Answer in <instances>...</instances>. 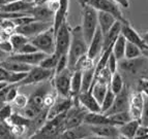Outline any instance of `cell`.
I'll return each mask as SVG.
<instances>
[{"label": "cell", "instance_id": "484cf974", "mask_svg": "<svg viewBox=\"0 0 148 139\" xmlns=\"http://www.w3.org/2000/svg\"><path fill=\"white\" fill-rule=\"evenodd\" d=\"M121 27H122V23L120 21H117L113 27L104 35V49L103 51L113 45L117 37L121 34Z\"/></svg>", "mask_w": 148, "mask_h": 139}, {"label": "cell", "instance_id": "d6986e66", "mask_svg": "<svg viewBox=\"0 0 148 139\" xmlns=\"http://www.w3.org/2000/svg\"><path fill=\"white\" fill-rule=\"evenodd\" d=\"M30 15L38 21H44V22H53L54 23L55 12L48 7L46 2L40 3V4L34 5L30 9Z\"/></svg>", "mask_w": 148, "mask_h": 139}, {"label": "cell", "instance_id": "ab89813d", "mask_svg": "<svg viewBox=\"0 0 148 139\" xmlns=\"http://www.w3.org/2000/svg\"><path fill=\"white\" fill-rule=\"evenodd\" d=\"M14 107L10 103H6L2 108H0V121L1 122H8V119L14 113Z\"/></svg>", "mask_w": 148, "mask_h": 139}, {"label": "cell", "instance_id": "8fae6325", "mask_svg": "<svg viewBox=\"0 0 148 139\" xmlns=\"http://www.w3.org/2000/svg\"><path fill=\"white\" fill-rule=\"evenodd\" d=\"M90 130L93 133L94 137H101V138H122L121 137L119 128L116 125L106 124V125H89Z\"/></svg>", "mask_w": 148, "mask_h": 139}, {"label": "cell", "instance_id": "4fadbf2b", "mask_svg": "<svg viewBox=\"0 0 148 139\" xmlns=\"http://www.w3.org/2000/svg\"><path fill=\"white\" fill-rule=\"evenodd\" d=\"M144 93L142 91H136L131 94L130 101V113L133 120H140L144 106Z\"/></svg>", "mask_w": 148, "mask_h": 139}, {"label": "cell", "instance_id": "4316f807", "mask_svg": "<svg viewBox=\"0 0 148 139\" xmlns=\"http://www.w3.org/2000/svg\"><path fill=\"white\" fill-rule=\"evenodd\" d=\"M127 40L122 34H120L113 44V54L117 58L118 61L125 58V46Z\"/></svg>", "mask_w": 148, "mask_h": 139}, {"label": "cell", "instance_id": "f35d334b", "mask_svg": "<svg viewBox=\"0 0 148 139\" xmlns=\"http://www.w3.org/2000/svg\"><path fill=\"white\" fill-rule=\"evenodd\" d=\"M0 138H3V139L16 138L15 135L12 134L10 125L8 122H1L0 121Z\"/></svg>", "mask_w": 148, "mask_h": 139}, {"label": "cell", "instance_id": "74e56055", "mask_svg": "<svg viewBox=\"0 0 148 139\" xmlns=\"http://www.w3.org/2000/svg\"><path fill=\"white\" fill-rule=\"evenodd\" d=\"M111 117L112 121L115 123L116 126H121L122 124H125V123L130 122L132 119V115L130 113V111H122V112H117V113H114V115H109Z\"/></svg>", "mask_w": 148, "mask_h": 139}, {"label": "cell", "instance_id": "db71d44e", "mask_svg": "<svg viewBox=\"0 0 148 139\" xmlns=\"http://www.w3.org/2000/svg\"><path fill=\"white\" fill-rule=\"evenodd\" d=\"M143 56L146 57V58L148 59V49H144V51H143Z\"/></svg>", "mask_w": 148, "mask_h": 139}, {"label": "cell", "instance_id": "d6a6232c", "mask_svg": "<svg viewBox=\"0 0 148 139\" xmlns=\"http://www.w3.org/2000/svg\"><path fill=\"white\" fill-rule=\"evenodd\" d=\"M59 58L60 56L58 54H56V53H54L52 55H47L44 58V60L40 63V66H42L44 68L55 70L57 64H58V61H59Z\"/></svg>", "mask_w": 148, "mask_h": 139}, {"label": "cell", "instance_id": "9f6ffc18", "mask_svg": "<svg viewBox=\"0 0 148 139\" xmlns=\"http://www.w3.org/2000/svg\"><path fill=\"white\" fill-rule=\"evenodd\" d=\"M1 4H4V0H0V5Z\"/></svg>", "mask_w": 148, "mask_h": 139}, {"label": "cell", "instance_id": "f6af8a7d", "mask_svg": "<svg viewBox=\"0 0 148 139\" xmlns=\"http://www.w3.org/2000/svg\"><path fill=\"white\" fill-rule=\"evenodd\" d=\"M136 138H147L148 139V127L144 125H140L137 131Z\"/></svg>", "mask_w": 148, "mask_h": 139}, {"label": "cell", "instance_id": "f1b7e54d", "mask_svg": "<svg viewBox=\"0 0 148 139\" xmlns=\"http://www.w3.org/2000/svg\"><path fill=\"white\" fill-rule=\"evenodd\" d=\"M95 68V60L92 59L91 57L89 56L88 53L81 57V58L77 61L76 65H75L74 70H89V69Z\"/></svg>", "mask_w": 148, "mask_h": 139}, {"label": "cell", "instance_id": "ffe728a7", "mask_svg": "<svg viewBox=\"0 0 148 139\" xmlns=\"http://www.w3.org/2000/svg\"><path fill=\"white\" fill-rule=\"evenodd\" d=\"M47 54H45L42 52H35V53H29V54H21V53H14L10 56V58L15 59L18 61L26 63L30 66H36L40 65V62L44 60Z\"/></svg>", "mask_w": 148, "mask_h": 139}, {"label": "cell", "instance_id": "ee69618b", "mask_svg": "<svg viewBox=\"0 0 148 139\" xmlns=\"http://www.w3.org/2000/svg\"><path fill=\"white\" fill-rule=\"evenodd\" d=\"M35 52H38L37 47L31 41H28L18 53H21V54H29V53H35Z\"/></svg>", "mask_w": 148, "mask_h": 139}, {"label": "cell", "instance_id": "bcb514c9", "mask_svg": "<svg viewBox=\"0 0 148 139\" xmlns=\"http://www.w3.org/2000/svg\"><path fill=\"white\" fill-rule=\"evenodd\" d=\"M0 47L4 52H6V53H8V54H10V55L14 53V47H12V42H10V40H3V41H0Z\"/></svg>", "mask_w": 148, "mask_h": 139}, {"label": "cell", "instance_id": "e575fe53", "mask_svg": "<svg viewBox=\"0 0 148 139\" xmlns=\"http://www.w3.org/2000/svg\"><path fill=\"white\" fill-rule=\"evenodd\" d=\"M124 81L123 78L121 76V74L119 73L118 71L115 72L113 74V77H112V81L110 83V89L113 91L115 94H118L122 91V89L124 88Z\"/></svg>", "mask_w": 148, "mask_h": 139}, {"label": "cell", "instance_id": "11a10c76", "mask_svg": "<svg viewBox=\"0 0 148 139\" xmlns=\"http://www.w3.org/2000/svg\"><path fill=\"white\" fill-rule=\"evenodd\" d=\"M14 1H19V0H4V3H10V2H14Z\"/></svg>", "mask_w": 148, "mask_h": 139}, {"label": "cell", "instance_id": "8d00e7d4", "mask_svg": "<svg viewBox=\"0 0 148 139\" xmlns=\"http://www.w3.org/2000/svg\"><path fill=\"white\" fill-rule=\"evenodd\" d=\"M28 103H29V97L27 95H25V94H22V93H18V95L16 96L14 101L10 104L12 105L14 110H21L26 107Z\"/></svg>", "mask_w": 148, "mask_h": 139}, {"label": "cell", "instance_id": "30bf717a", "mask_svg": "<svg viewBox=\"0 0 148 139\" xmlns=\"http://www.w3.org/2000/svg\"><path fill=\"white\" fill-rule=\"evenodd\" d=\"M131 94L128 92V89L126 85H124V88L122 89L120 93L116 94V98L114 101L113 106L111 109L106 112L107 115H111L117 112H122V111H128L130 110V101H131Z\"/></svg>", "mask_w": 148, "mask_h": 139}, {"label": "cell", "instance_id": "9a60e30c", "mask_svg": "<svg viewBox=\"0 0 148 139\" xmlns=\"http://www.w3.org/2000/svg\"><path fill=\"white\" fill-rule=\"evenodd\" d=\"M88 137H94L93 133L90 130L89 125L82 124L78 127L66 129L59 136V138L64 139H79V138H88Z\"/></svg>", "mask_w": 148, "mask_h": 139}, {"label": "cell", "instance_id": "7bdbcfd3", "mask_svg": "<svg viewBox=\"0 0 148 139\" xmlns=\"http://www.w3.org/2000/svg\"><path fill=\"white\" fill-rule=\"evenodd\" d=\"M107 66H108V68L110 69V71H111L113 74L115 73V72H117V68H118V60H117V58L115 57V55L113 54V52H112L110 57H109Z\"/></svg>", "mask_w": 148, "mask_h": 139}, {"label": "cell", "instance_id": "7c38bea8", "mask_svg": "<svg viewBox=\"0 0 148 139\" xmlns=\"http://www.w3.org/2000/svg\"><path fill=\"white\" fill-rule=\"evenodd\" d=\"M147 60L148 59L144 56L139 57V58L136 59L124 58L122 60H120V61H118V68L125 71V72H130L132 74H138V72L142 71Z\"/></svg>", "mask_w": 148, "mask_h": 139}, {"label": "cell", "instance_id": "6da1fadb", "mask_svg": "<svg viewBox=\"0 0 148 139\" xmlns=\"http://www.w3.org/2000/svg\"><path fill=\"white\" fill-rule=\"evenodd\" d=\"M89 43L87 42L84 34L82 26H76L72 29V41L69 45V68L74 70L75 65L77 61L81 58L83 55L88 53Z\"/></svg>", "mask_w": 148, "mask_h": 139}, {"label": "cell", "instance_id": "d4e9b609", "mask_svg": "<svg viewBox=\"0 0 148 139\" xmlns=\"http://www.w3.org/2000/svg\"><path fill=\"white\" fill-rule=\"evenodd\" d=\"M117 21V18L110 12H99V27L104 35L113 27Z\"/></svg>", "mask_w": 148, "mask_h": 139}, {"label": "cell", "instance_id": "ac0fdd59", "mask_svg": "<svg viewBox=\"0 0 148 139\" xmlns=\"http://www.w3.org/2000/svg\"><path fill=\"white\" fill-rule=\"evenodd\" d=\"M103 49H104V34L99 27L89 43L88 55L96 61L103 53Z\"/></svg>", "mask_w": 148, "mask_h": 139}, {"label": "cell", "instance_id": "603a6c76", "mask_svg": "<svg viewBox=\"0 0 148 139\" xmlns=\"http://www.w3.org/2000/svg\"><path fill=\"white\" fill-rule=\"evenodd\" d=\"M141 125L140 120H131L130 122L122 124L119 126V132H120L121 137L126 139L136 138L137 131H138L139 126Z\"/></svg>", "mask_w": 148, "mask_h": 139}, {"label": "cell", "instance_id": "c3c4849f", "mask_svg": "<svg viewBox=\"0 0 148 139\" xmlns=\"http://www.w3.org/2000/svg\"><path fill=\"white\" fill-rule=\"evenodd\" d=\"M10 71H8L3 67L0 66V81H5L8 83L10 81Z\"/></svg>", "mask_w": 148, "mask_h": 139}, {"label": "cell", "instance_id": "7402d4cb", "mask_svg": "<svg viewBox=\"0 0 148 139\" xmlns=\"http://www.w3.org/2000/svg\"><path fill=\"white\" fill-rule=\"evenodd\" d=\"M0 66L10 72H29L30 69L32 68V66L15 60V59H12L10 57L5 61L1 62Z\"/></svg>", "mask_w": 148, "mask_h": 139}, {"label": "cell", "instance_id": "681fc988", "mask_svg": "<svg viewBox=\"0 0 148 139\" xmlns=\"http://www.w3.org/2000/svg\"><path fill=\"white\" fill-rule=\"evenodd\" d=\"M46 3H47L48 7L50 8V9L52 10L53 12H56L57 10H58V8H59L60 6V1H46Z\"/></svg>", "mask_w": 148, "mask_h": 139}, {"label": "cell", "instance_id": "4dcf8cb0", "mask_svg": "<svg viewBox=\"0 0 148 139\" xmlns=\"http://www.w3.org/2000/svg\"><path fill=\"white\" fill-rule=\"evenodd\" d=\"M82 74L83 71L74 70L72 76V97L78 96L82 92Z\"/></svg>", "mask_w": 148, "mask_h": 139}, {"label": "cell", "instance_id": "5bb4252c", "mask_svg": "<svg viewBox=\"0 0 148 139\" xmlns=\"http://www.w3.org/2000/svg\"><path fill=\"white\" fill-rule=\"evenodd\" d=\"M121 34L125 37V39L128 42L135 43L136 45H138L142 51L148 49V44L145 42V40L143 39L142 35L139 34L138 32L132 27L130 23L122 24V27H121Z\"/></svg>", "mask_w": 148, "mask_h": 139}, {"label": "cell", "instance_id": "5b68a950", "mask_svg": "<svg viewBox=\"0 0 148 139\" xmlns=\"http://www.w3.org/2000/svg\"><path fill=\"white\" fill-rule=\"evenodd\" d=\"M30 41L34 44L40 52H42L47 55H52L56 49V34L54 28H50L40 34L36 35L30 39Z\"/></svg>", "mask_w": 148, "mask_h": 139}, {"label": "cell", "instance_id": "9c48e42d", "mask_svg": "<svg viewBox=\"0 0 148 139\" xmlns=\"http://www.w3.org/2000/svg\"><path fill=\"white\" fill-rule=\"evenodd\" d=\"M53 25H54L53 22H44V21L34 20V21H32V22L28 23V24L16 28L15 32L21 33V34L27 36L29 39H31L34 36H36V35L40 34L42 32L52 28Z\"/></svg>", "mask_w": 148, "mask_h": 139}, {"label": "cell", "instance_id": "83f0119b", "mask_svg": "<svg viewBox=\"0 0 148 139\" xmlns=\"http://www.w3.org/2000/svg\"><path fill=\"white\" fill-rule=\"evenodd\" d=\"M109 88H110V85H109L103 83V81H96L95 83H93V85H92V88L90 91L92 92L94 97L96 98V100L101 104V102H103V100H104L107 92H108Z\"/></svg>", "mask_w": 148, "mask_h": 139}, {"label": "cell", "instance_id": "8992f818", "mask_svg": "<svg viewBox=\"0 0 148 139\" xmlns=\"http://www.w3.org/2000/svg\"><path fill=\"white\" fill-rule=\"evenodd\" d=\"M74 70L69 68L64 69L59 73H55L52 78V85L60 97H72V76Z\"/></svg>", "mask_w": 148, "mask_h": 139}, {"label": "cell", "instance_id": "816d5d0a", "mask_svg": "<svg viewBox=\"0 0 148 139\" xmlns=\"http://www.w3.org/2000/svg\"><path fill=\"white\" fill-rule=\"evenodd\" d=\"M142 37H143V39L145 40V42L148 44V32H146V33H144V34H142Z\"/></svg>", "mask_w": 148, "mask_h": 139}, {"label": "cell", "instance_id": "836d02e7", "mask_svg": "<svg viewBox=\"0 0 148 139\" xmlns=\"http://www.w3.org/2000/svg\"><path fill=\"white\" fill-rule=\"evenodd\" d=\"M143 56V51L132 42H126L125 46V58L126 59H136Z\"/></svg>", "mask_w": 148, "mask_h": 139}, {"label": "cell", "instance_id": "44dd1931", "mask_svg": "<svg viewBox=\"0 0 148 139\" xmlns=\"http://www.w3.org/2000/svg\"><path fill=\"white\" fill-rule=\"evenodd\" d=\"M84 124L87 125H106L112 124L115 125V123L112 121V119L109 115H107L104 112H87L84 119Z\"/></svg>", "mask_w": 148, "mask_h": 139}, {"label": "cell", "instance_id": "52a82bcc", "mask_svg": "<svg viewBox=\"0 0 148 139\" xmlns=\"http://www.w3.org/2000/svg\"><path fill=\"white\" fill-rule=\"evenodd\" d=\"M54 74L55 70H52V69L44 68L40 65L32 66V68L27 73L26 77L18 85L20 87H24V85H34V83H42L52 79Z\"/></svg>", "mask_w": 148, "mask_h": 139}, {"label": "cell", "instance_id": "e0dca14e", "mask_svg": "<svg viewBox=\"0 0 148 139\" xmlns=\"http://www.w3.org/2000/svg\"><path fill=\"white\" fill-rule=\"evenodd\" d=\"M80 104L89 112H101V105L93 96L91 91L81 92L78 95Z\"/></svg>", "mask_w": 148, "mask_h": 139}, {"label": "cell", "instance_id": "f907efd6", "mask_svg": "<svg viewBox=\"0 0 148 139\" xmlns=\"http://www.w3.org/2000/svg\"><path fill=\"white\" fill-rule=\"evenodd\" d=\"M10 56V54H8V53H6V52L3 51L1 47H0V63L3 61H5L6 59L8 58V57Z\"/></svg>", "mask_w": 148, "mask_h": 139}, {"label": "cell", "instance_id": "7dc6e473", "mask_svg": "<svg viewBox=\"0 0 148 139\" xmlns=\"http://www.w3.org/2000/svg\"><path fill=\"white\" fill-rule=\"evenodd\" d=\"M138 85H139V88H140V91H142L144 93V95L148 96V78L146 77L140 78Z\"/></svg>", "mask_w": 148, "mask_h": 139}, {"label": "cell", "instance_id": "f546056e", "mask_svg": "<svg viewBox=\"0 0 148 139\" xmlns=\"http://www.w3.org/2000/svg\"><path fill=\"white\" fill-rule=\"evenodd\" d=\"M10 40L12 44V47H14V53H18L28 41H30V39L27 36H25L21 33H18V32H14L10 35Z\"/></svg>", "mask_w": 148, "mask_h": 139}, {"label": "cell", "instance_id": "f5cc1de1", "mask_svg": "<svg viewBox=\"0 0 148 139\" xmlns=\"http://www.w3.org/2000/svg\"><path fill=\"white\" fill-rule=\"evenodd\" d=\"M8 85V83H5V81H0V90H1V89H3L5 85Z\"/></svg>", "mask_w": 148, "mask_h": 139}, {"label": "cell", "instance_id": "680465c9", "mask_svg": "<svg viewBox=\"0 0 148 139\" xmlns=\"http://www.w3.org/2000/svg\"><path fill=\"white\" fill-rule=\"evenodd\" d=\"M47 1V0H46ZM48 1H60V0H48Z\"/></svg>", "mask_w": 148, "mask_h": 139}, {"label": "cell", "instance_id": "60d3db41", "mask_svg": "<svg viewBox=\"0 0 148 139\" xmlns=\"http://www.w3.org/2000/svg\"><path fill=\"white\" fill-rule=\"evenodd\" d=\"M66 68H69V56H67V54L60 56L58 64L55 68V73H59Z\"/></svg>", "mask_w": 148, "mask_h": 139}, {"label": "cell", "instance_id": "1f68e13d", "mask_svg": "<svg viewBox=\"0 0 148 139\" xmlns=\"http://www.w3.org/2000/svg\"><path fill=\"white\" fill-rule=\"evenodd\" d=\"M94 81V68L83 71L82 74V92H88L91 90Z\"/></svg>", "mask_w": 148, "mask_h": 139}, {"label": "cell", "instance_id": "2e32d148", "mask_svg": "<svg viewBox=\"0 0 148 139\" xmlns=\"http://www.w3.org/2000/svg\"><path fill=\"white\" fill-rule=\"evenodd\" d=\"M72 106H73V97L63 98L59 96V97L57 98V100L55 101L54 104L49 108V111H48V120L53 119V117H57V115L66 112Z\"/></svg>", "mask_w": 148, "mask_h": 139}, {"label": "cell", "instance_id": "277c9868", "mask_svg": "<svg viewBox=\"0 0 148 139\" xmlns=\"http://www.w3.org/2000/svg\"><path fill=\"white\" fill-rule=\"evenodd\" d=\"M78 2L83 5H89L95 8L97 12H107L114 15L117 18L118 21H120L122 24H126L127 20L123 17L120 8L118 6V3L114 0H78Z\"/></svg>", "mask_w": 148, "mask_h": 139}, {"label": "cell", "instance_id": "91938a15", "mask_svg": "<svg viewBox=\"0 0 148 139\" xmlns=\"http://www.w3.org/2000/svg\"><path fill=\"white\" fill-rule=\"evenodd\" d=\"M0 30H1V27H0Z\"/></svg>", "mask_w": 148, "mask_h": 139}, {"label": "cell", "instance_id": "7a4b0ae2", "mask_svg": "<svg viewBox=\"0 0 148 139\" xmlns=\"http://www.w3.org/2000/svg\"><path fill=\"white\" fill-rule=\"evenodd\" d=\"M65 115L66 112L47 120L44 126L31 138H59L60 135L66 130L64 124Z\"/></svg>", "mask_w": 148, "mask_h": 139}, {"label": "cell", "instance_id": "cb8c5ba5", "mask_svg": "<svg viewBox=\"0 0 148 139\" xmlns=\"http://www.w3.org/2000/svg\"><path fill=\"white\" fill-rule=\"evenodd\" d=\"M69 0H60V6L58 8V10L55 12L54 25H53L55 34H56L57 30L59 29L60 26L64 22H66L67 12H69Z\"/></svg>", "mask_w": 148, "mask_h": 139}, {"label": "cell", "instance_id": "ba28073f", "mask_svg": "<svg viewBox=\"0 0 148 139\" xmlns=\"http://www.w3.org/2000/svg\"><path fill=\"white\" fill-rule=\"evenodd\" d=\"M71 41H72V29L69 28L66 22H64L56 32V49H55V53L59 56L66 55L69 53Z\"/></svg>", "mask_w": 148, "mask_h": 139}, {"label": "cell", "instance_id": "d590c367", "mask_svg": "<svg viewBox=\"0 0 148 139\" xmlns=\"http://www.w3.org/2000/svg\"><path fill=\"white\" fill-rule=\"evenodd\" d=\"M115 98H116V94L109 88L108 92H107L106 96H105L104 100L101 102V112L106 113L107 111L111 109V107L113 106L114 101H115Z\"/></svg>", "mask_w": 148, "mask_h": 139}, {"label": "cell", "instance_id": "3957f363", "mask_svg": "<svg viewBox=\"0 0 148 139\" xmlns=\"http://www.w3.org/2000/svg\"><path fill=\"white\" fill-rule=\"evenodd\" d=\"M82 8V30L87 42L90 43L96 30L99 29V12L89 5H83Z\"/></svg>", "mask_w": 148, "mask_h": 139}, {"label": "cell", "instance_id": "b9f144b4", "mask_svg": "<svg viewBox=\"0 0 148 139\" xmlns=\"http://www.w3.org/2000/svg\"><path fill=\"white\" fill-rule=\"evenodd\" d=\"M141 125L147 126L148 127V96L145 95L144 97V106H143V111H142V115L140 119Z\"/></svg>", "mask_w": 148, "mask_h": 139}, {"label": "cell", "instance_id": "6f0895ef", "mask_svg": "<svg viewBox=\"0 0 148 139\" xmlns=\"http://www.w3.org/2000/svg\"><path fill=\"white\" fill-rule=\"evenodd\" d=\"M24 1H26V2H30V3H32V2H31V0H24ZM32 4H33V3H32Z\"/></svg>", "mask_w": 148, "mask_h": 139}]
</instances>
